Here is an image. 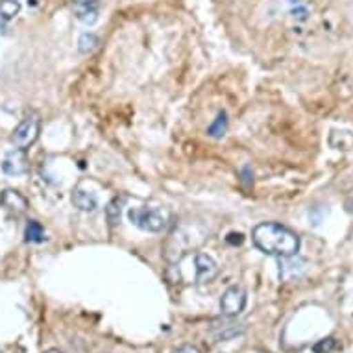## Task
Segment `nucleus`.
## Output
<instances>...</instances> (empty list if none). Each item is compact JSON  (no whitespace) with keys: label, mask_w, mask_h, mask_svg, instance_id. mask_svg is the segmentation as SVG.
<instances>
[{"label":"nucleus","mask_w":353,"mask_h":353,"mask_svg":"<svg viewBox=\"0 0 353 353\" xmlns=\"http://www.w3.org/2000/svg\"><path fill=\"white\" fill-rule=\"evenodd\" d=\"M128 219L130 222L137 226L143 232L150 233H159L167 228V213L159 208H148V205H143V208H130L128 209Z\"/></svg>","instance_id":"nucleus-2"},{"label":"nucleus","mask_w":353,"mask_h":353,"mask_svg":"<svg viewBox=\"0 0 353 353\" xmlns=\"http://www.w3.org/2000/svg\"><path fill=\"white\" fill-rule=\"evenodd\" d=\"M336 350H341V344L335 339H324L314 346V353H335Z\"/></svg>","instance_id":"nucleus-17"},{"label":"nucleus","mask_w":353,"mask_h":353,"mask_svg":"<svg viewBox=\"0 0 353 353\" xmlns=\"http://www.w3.org/2000/svg\"><path fill=\"white\" fill-rule=\"evenodd\" d=\"M70 200H72V203H74L76 208L80 209V211H83V213H93V211H97V208H99V198H97V194L91 191H87V189H83L81 185L72 189V196H70Z\"/></svg>","instance_id":"nucleus-9"},{"label":"nucleus","mask_w":353,"mask_h":353,"mask_svg":"<svg viewBox=\"0 0 353 353\" xmlns=\"http://www.w3.org/2000/svg\"><path fill=\"white\" fill-rule=\"evenodd\" d=\"M226 241L230 244H241L243 243V233H230Z\"/></svg>","instance_id":"nucleus-21"},{"label":"nucleus","mask_w":353,"mask_h":353,"mask_svg":"<svg viewBox=\"0 0 353 353\" xmlns=\"http://www.w3.org/2000/svg\"><path fill=\"white\" fill-rule=\"evenodd\" d=\"M21 12V4L17 0H0V30L4 28L13 17Z\"/></svg>","instance_id":"nucleus-10"},{"label":"nucleus","mask_w":353,"mask_h":353,"mask_svg":"<svg viewBox=\"0 0 353 353\" xmlns=\"http://www.w3.org/2000/svg\"><path fill=\"white\" fill-rule=\"evenodd\" d=\"M344 209H346L350 214H353V189L347 192L346 198H344Z\"/></svg>","instance_id":"nucleus-19"},{"label":"nucleus","mask_w":353,"mask_h":353,"mask_svg":"<svg viewBox=\"0 0 353 353\" xmlns=\"http://www.w3.org/2000/svg\"><path fill=\"white\" fill-rule=\"evenodd\" d=\"M330 145L335 148V150H352L353 148V135L352 132H344V130H333L330 135Z\"/></svg>","instance_id":"nucleus-11"},{"label":"nucleus","mask_w":353,"mask_h":353,"mask_svg":"<svg viewBox=\"0 0 353 353\" xmlns=\"http://www.w3.org/2000/svg\"><path fill=\"white\" fill-rule=\"evenodd\" d=\"M244 307H246V292H244L243 287L239 285H232L224 290V294L220 298V311L228 319H233V316H239L243 313Z\"/></svg>","instance_id":"nucleus-4"},{"label":"nucleus","mask_w":353,"mask_h":353,"mask_svg":"<svg viewBox=\"0 0 353 353\" xmlns=\"http://www.w3.org/2000/svg\"><path fill=\"white\" fill-rule=\"evenodd\" d=\"M24 239L26 243H43L45 241V230L37 220H30L24 230Z\"/></svg>","instance_id":"nucleus-15"},{"label":"nucleus","mask_w":353,"mask_h":353,"mask_svg":"<svg viewBox=\"0 0 353 353\" xmlns=\"http://www.w3.org/2000/svg\"><path fill=\"white\" fill-rule=\"evenodd\" d=\"M228 132V115L226 111H219V115L214 119L208 128V135L211 139H220L224 137Z\"/></svg>","instance_id":"nucleus-12"},{"label":"nucleus","mask_w":353,"mask_h":353,"mask_svg":"<svg viewBox=\"0 0 353 353\" xmlns=\"http://www.w3.org/2000/svg\"><path fill=\"white\" fill-rule=\"evenodd\" d=\"M2 172L12 178H19L30 172V161L26 156V150L21 148H12L2 159Z\"/></svg>","instance_id":"nucleus-5"},{"label":"nucleus","mask_w":353,"mask_h":353,"mask_svg":"<svg viewBox=\"0 0 353 353\" xmlns=\"http://www.w3.org/2000/svg\"><path fill=\"white\" fill-rule=\"evenodd\" d=\"M76 19L83 24H94L99 21L100 0H72Z\"/></svg>","instance_id":"nucleus-8"},{"label":"nucleus","mask_w":353,"mask_h":353,"mask_svg":"<svg viewBox=\"0 0 353 353\" xmlns=\"http://www.w3.org/2000/svg\"><path fill=\"white\" fill-rule=\"evenodd\" d=\"M192 263H194V279H196V283H209L219 276V265L211 255L200 252V254L194 255Z\"/></svg>","instance_id":"nucleus-6"},{"label":"nucleus","mask_w":353,"mask_h":353,"mask_svg":"<svg viewBox=\"0 0 353 353\" xmlns=\"http://www.w3.org/2000/svg\"><path fill=\"white\" fill-rule=\"evenodd\" d=\"M174 353H202V352H200L196 346H192V344H183V346H180L178 350H174Z\"/></svg>","instance_id":"nucleus-18"},{"label":"nucleus","mask_w":353,"mask_h":353,"mask_svg":"<svg viewBox=\"0 0 353 353\" xmlns=\"http://www.w3.org/2000/svg\"><path fill=\"white\" fill-rule=\"evenodd\" d=\"M252 243L255 248L279 259L294 257L300 250V237L290 228L279 222H261L252 230Z\"/></svg>","instance_id":"nucleus-1"},{"label":"nucleus","mask_w":353,"mask_h":353,"mask_svg":"<svg viewBox=\"0 0 353 353\" xmlns=\"http://www.w3.org/2000/svg\"><path fill=\"white\" fill-rule=\"evenodd\" d=\"M97 47H99V37H97V35L91 34V32L80 35V39H78V50H80L81 54L93 52Z\"/></svg>","instance_id":"nucleus-16"},{"label":"nucleus","mask_w":353,"mask_h":353,"mask_svg":"<svg viewBox=\"0 0 353 353\" xmlns=\"http://www.w3.org/2000/svg\"><path fill=\"white\" fill-rule=\"evenodd\" d=\"M124 198H113L108 208H105V219H108V224L111 228H115L119 222H121V214H122V205H124Z\"/></svg>","instance_id":"nucleus-13"},{"label":"nucleus","mask_w":353,"mask_h":353,"mask_svg":"<svg viewBox=\"0 0 353 353\" xmlns=\"http://www.w3.org/2000/svg\"><path fill=\"white\" fill-rule=\"evenodd\" d=\"M45 353H63V352H59V350H56V347H50V350H47Z\"/></svg>","instance_id":"nucleus-22"},{"label":"nucleus","mask_w":353,"mask_h":353,"mask_svg":"<svg viewBox=\"0 0 353 353\" xmlns=\"http://www.w3.org/2000/svg\"><path fill=\"white\" fill-rule=\"evenodd\" d=\"M243 181L248 185V183H254V174H252V168L244 167L243 168Z\"/></svg>","instance_id":"nucleus-20"},{"label":"nucleus","mask_w":353,"mask_h":353,"mask_svg":"<svg viewBox=\"0 0 353 353\" xmlns=\"http://www.w3.org/2000/svg\"><path fill=\"white\" fill-rule=\"evenodd\" d=\"M0 208L8 211L10 214L21 216L28 209V200L21 192L15 191V189H4V191L0 192Z\"/></svg>","instance_id":"nucleus-7"},{"label":"nucleus","mask_w":353,"mask_h":353,"mask_svg":"<svg viewBox=\"0 0 353 353\" xmlns=\"http://www.w3.org/2000/svg\"><path fill=\"white\" fill-rule=\"evenodd\" d=\"M244 331V327L241 324H222L216 325L213 330V336L216 341H230L233 336L241 335Z\"/></svg>","instance_id":"nucleus-14"},{"label":"nucleus","mask_w":353,"mask_h":353,"mask_svg":"<svg viewBox=\"0 0 353 353\" xmlns=\"http://www.w3.org/2000/svg\"><path fill=\"white\" fill-rule=\"evenodd\" d=\"M41 134V121L37 115H28L19 122L17 128L12 134V145L21 150H28L30 146L35 145Z\"/></svg>","instance_id":"nucleus-3"}]
</instances>
